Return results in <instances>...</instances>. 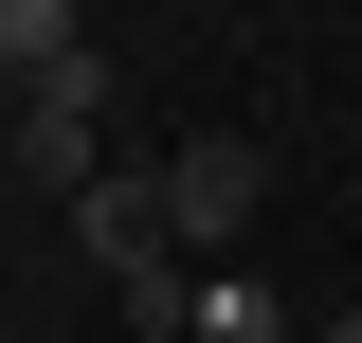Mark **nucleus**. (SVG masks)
<instances>
[{
	"label": "nucleus",
	"mask_w": 362,
	"mask_h": 343,
	"mask_svg": "<svg viewBox=\"0 0 362 343\" xmlns=\"http://www.w3.org/2000/svg\"><path fill=\"white\" fill-rule=\"evenodd\" d=\"M181 343H308V325H290L272 271H199V325H181Z\"/></svg>",
	"instance_id": "5"
},
{
	"label": "nucleus",
	"mask_w": 362,
	"mask_h": 343,
	"mask_svg": "<svg viewBox=\"0 0 362 343\" xmlns=\"http://www.w3.org/2000/svg\"><path fill=\"white\" fill-rule=\"evenodd\" d=\"M308 343H362V307H326V325H308Z\"/></svg>",
	"instance_id": "6"
},
{
	"label": "nucleus",
	"mask_w": 362,
	"mask_h": 343,
	"mask_svg": "<svg viewBox=\"0 0 362 343\" xmlns=\"http://www.w3.org/2000/svg\"><path fill=\"white\" fill-rule=\"evenodd\" d=\"M73 54H90V18H73V0H0V109H18V90H54Z\"/></svg>",
	"instance_id": "4"
},
{
	"label": "nucleus",
	"mask_w": 362,
	"mask_h": 343,
	"mask_svg": "<svg viewBox=\"0 0 362 343\" xmlns=\"http://www.w3.org/2000/svg\"><path fill=\"white\" fill-rule=\"evenodd\" d=\"M0 163H18L54 217H73L90 181H109V54H73L54 90H18V109H0Z\"/></svg>",
	"instance_id": "2"
},
{
	"label": "nucleus",
	"mask_w": 362,
	"mask_h": 343,
	"mask_svg": "<svg viewBox=\"0 0 362 343\" xmlns=\"http://www.w3.org/2000/svg\"><path fill=\"white\" fill-rule=\"evenodd\" d=\"M163 199H181V253H199V271H235V235L272 217V145H254V127H199V145L163 163Z\"/></svg>",
	"instance_id": "3"
},
{
	"label": "nucleus",
	"mask_w": 362,
	"mask_h": 343,
	"mask_svg": "<svg viewBox=\"0 0 362 343\" xmlns=\"http://www.w3.org/2000/svg\"><path fill=\"white\" fill-rule=\"evenodd\" d=\"M73 253H90V289L127 307L145 343H181L199 325V253H181V199H163V163H109L73 199Z\"/></svg>",
	"instance_id": "1"
}]
</instances>
